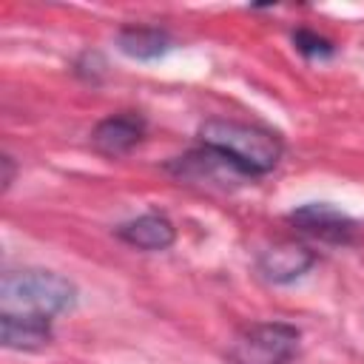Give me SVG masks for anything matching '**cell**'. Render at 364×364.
Returning a JSON list of instances; mask_svg holds the SVG:
<instances>
[{"label": "cell", "instance_id": "obj_6", "mask_svg": "<svg viewBox=\"0 0 364 364\" xmlns=\"http://www.w3.org/2000/svg\"><path fill=\"white\" fill-rule=\"evenodd\" d=\"M313 264H316V253L307 245L293 242V239L273 242L256 256V270L270 284H290L301 279Z\"/></svg>", "mask_w": 364, "mask_h": 364}, {"label": "cell", "instance_id": "obj_3", "mask_svg": "<svg viewBox=\"0 0 364 364\" xmlns=\"http://www.w3.org/2000/svg\"><path fill=\"white\" fill-rule=\"evenodd\" d=\"M301 330L287 321H253L245 324L230 347V364H290L299 353Z\"/></svg>", "mask_w": 364, "mask_h": 364}, {"label": "cell", "instance_id": "obj_10", "mask_svg": "<svg viewBox=\"0 0 364 364\" xmlns=\"http://www.w3.org/2000/svg\"><path fill=\"white\" fill-rule=\"evenodd\" d=\"M117 48L139 63H151L165 57L173 48V40L165 28H154V26H122L117 31Z\"/></svg>", "mask_w": 364, "mask_h": 364}, {"label": "cell", "instance_id": "obj_4", "mask_svg": "<svg viewBox=\"0 0 364 364\" xmlns=\"http://www.w3.org/2000/svg\"><path fill=\"white\" fill-rule=\"evenodd\" d=\"M165 171L182 182V185H193V188H205V191H230L245 185L250 176L245 171H239L228 156L210 151V148H199V151H188L176 159H171L165 165Z\"/></svg>", "mask_w": 364, "mask_h": 364}, {"label": "cell", "instance_id": "obj_7", "mask_svg": "<svg viewBox=\"0 0 364 364\" xmlns=\"http://www.w3.org/2000/svg\"><path fill=\"white\" fill-rule=\"evenodd\" d=\"M142 136H145V119L131 111H122V114H111L94 125L91 145L97 154L117 159V156L131 154L142 142Z\"/></svg>", "mask_w": 364, "mask_h": 364}, {"label": "cell", "instance_id": "obj_12", "mask_svg": "<svg viewBox=\"0 0 364 364\" xmlns=\"http://www.w3.org/2000/svg\"><path fill=\"white\" fill-rule=\"evenodd\" d=\"M0 165H3V176H0V182H3V191H9L11 182H14V173H17L14 159H11L9 154H3V156H0Z\"/></svg>", "mask_w": 364, "mask_h": 364}, {"label": "cell", "instance_id": "obj_2", "mask_svg": "<svg viewBox=\"0 0 364 364\" xmlns=\"http://www.w3.org/2000/svg\"><path fill=\"white\" fill-rule=\"evenodd\" d=\"M74 304H77V284L54 270L26 267V270H9L0 279V313L37 316L51 321L54 316L74 310Z\"/></svg>", "mask_w": 364, "mask_h": 364}, {"label": "cell", "instance_id": "obj_9", "mask_svg": "<svg viewBox=\"0 0 364 364\" xmlns=\"http://www.w3.org/2000/svg\"><path fill=\"white\" fill-rule=\"evenodd\" d=\"M54 338L51 321L48 318H37V316H11V313H0V344L6 350H43L48 347Z\"/></svg>", "mask_w": 364, "mask_h": 364}, {"label": "cell", "instance_id": "obj_1", "mask_svg": "<svg viewBox=\"0 0 364 364\" xmlns=\"http://www.w3.org/2000/svg\"><path fill=\"white\" fill-rule=\"evenodd\" d=\"M199 142L205 148L228 156L250 179L270 173L279 165L282 154H284V145H282L279 134H273L270 128L228 119V117L205 119L199 125Z\"/></svg>", "mask_w": 364, "mask_h": 364}, {"label": "cell", "instance_id": "obj_5", "mask_svg": "<svg viewBox=\"0 0 364 364\" xmlns=\"http://www.w3.org/2000/svg\"><path fill=\"white\" fill-rule=\"evenodd\" d=\"M287 219L301 233L321 239L327 245H355V239H358V222L327 202H307V205L290 210Z\"/></svg>", "mask_w": 364, "mask_h": 364}, {"label": "cell", "instance_id": "obj_11", "mask_svg": "<svg viewBox=\"0 0 364 364\" xmlns=\"http://www.w3.org/2000/svg\"><path fill=\"white\" fill-rule=\"evenodd\" d=\"M293 46H296V51L304 54L307 60H327V57H333V51H336V46H333L324 34L310 31V28H296V31H293Z\"/></svg>", "mask_w": 364, "mask_h": 364}, {"label": "cell", "instance_id": "obj_8", "mask_svg": "<svg viewBox=\"0 0 364 364\" xmlns=\"http://www.w3.org/2000/svg\"><path fill=\"white\" fill-rule=\"evenodd\" d=\"M114 233L136 250H168L176 242V228L165 213H142L117 225Z\"/></svg>", "mask_w": 364, "mask_h": 364}]
</instances>
